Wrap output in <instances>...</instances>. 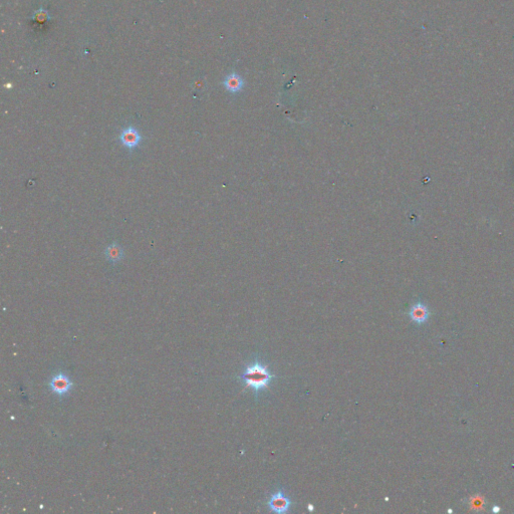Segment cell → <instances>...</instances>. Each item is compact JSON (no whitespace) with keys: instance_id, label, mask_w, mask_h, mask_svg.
Returning a JSON list of instances; mask_svg holds the SVG:
<instances>
[{"instance_id":"cell-7","label":"cell","mask_w":514,"mask_h":514,"mask_svg":"<svg viewBox=\"0 0 514 514\" xmlns=\"http://www.w3.org/2000/svg\"><path fill=\"white\" fill-rule=\"evenodd\" d=\"M223 85L228 92H230L232 94H236L243 89L244 81L239 75L232 72L225 78Z\"/></svg>"},{"instance_id":"cell-10","label":"cell","mask_w":514,"mask_h":514,"mask_svg":"<svg viewBox=\"0 0 514 514\" xmlns=\"http://www.w3.org/2000/svg\"><path fill=\"white\" fill-rule=\"evenodd\" d=\"M309 509H311V510H313V505H309Z\"/></svg>"},{"instance_id":"cell-6","label":"cell","mask_w":514,"mask_h":514,"mask_svg":"<svg viewBox=\"0 0 514 514\" xmlns=\"http://www.w3.org/2000/svg\"><path fill=\"white\" fill-rule=\"evenodd\" d=\"M105 256L108 261H110L113 264H116L123 260L125 253H124L122 246L119 243L114 242L106 247Z\"/></svg>"},{"instance_id":"cell-5","label":"cell","mask_w":514,"mask_h":514,"mask_svg":"<svg viewBox=\"0 0 514 514\" xmlns=\"http://www.w3.org/2000/svg\"><path fill=\"white\" fill-rule=\"evenodd\" d=\"M409 317L415 324L423 325L429 320L430 311L425 304L422 302H417L411 307Z\"/></svg>"},{"instance_id":"cell-2","label":"cell","mask_w":514,"mask_h":514,"mask_svg":"<svg viewBox=\"0 0 514 514\" xmlns=\"http://www.w3.org/2000/svg\"><path fill=\"white\" fill-rule=\"evenodd\" d=\"M267 506L272 512L286 513L291 506V500L283 493L281 489H279L270 496L267 502Z\"/></svg>"},{"instance_id":"cell-1","label":"cell","mask_w":514,"mask_h":514,"mask_svg":"<svg viewBox=\"0 0 514 514\" xmlns=\"http://www.w3.org/2000/svg\"><path fill=\"white\" fill-rule=\"evenodd\" d=\"M275 379L266 364L260 362L257 358L248 364L240 375L239 380L244 384L246 389H252L257 398L259 392L269 389V385Z\"/></svg>"},{"instance_id":"cell-4","label":"cell","mask_w":514,"mask_h":514,"mask_svg":"<svg viewBox=\"0 0 514 514\" xmlns=\"http://www.w3.org/2000/svg\"><path fill=\"white\" fill-rule=\"evenodd\" d=\"M49 388L55 395L64 396L71 390L72 383L65 375L57 374L51 378L49 382Z\"/></svg>"},{"instance_id":"cell-8","label":"cell","mask_w":514,"mask_h":514,"mask_svg":"<svg viewBox=\"0 0 514 514\" xmlns=\"http://www.w3.org/2000/svg\"><path fill=\"white\" fill-rule=\"evenodd\" d=\"M484 499L479 497V498H472L471 499V506L472 508L474 509H482V507L484 506Z\"/></svg>"},{"instance_id":"cell-9","label":"cell","mask_w":514,"mask_h":514,"mask_svg":"<svg viewBox=\"0 0 514 514\" xmlns=\"http://www.w3.org/2000/svg\"><path fill=\"white\" fill-rule=\"evenodd\" d=\"M499 511H500V508H499L498 506H496V505H495V506L493 507V512H499Z\"/></svg>"},{"instance_id":"cell-3","label":"cell","mask_w":514,"mask_h":514,"mask_svg":"<svg viewBox=\"0 0 514 514\" xmlns=\"http://www.w3.org/2000/svg\"><path fill=\"white\" fill-rule=\"evenodd\" d=\"M119 139L125 148H127L130 151H133L140 145L142 141V136L137 128H135L134 126H129L122 131Z\"/></svg>"}]
</instances>
